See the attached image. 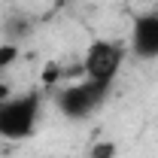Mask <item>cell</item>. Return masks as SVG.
<instances>
[{"label":"cell","instance_id":"6da1fadb","mask_svg":"<svg viewBox=\"0 0 158 158\" xmlns=\"http://www.w3.org/2000/svg\"><path fill=\"white\" fill-rule=\"evenodd\" d=\"M40 116V94L27 91L21 98H9L0 103V137L3 140H24L34 134Z\"/></svg>","mask_w":158,"mask_h":158},{"label":"cell","instance_id":"7a4b0ae2","mask_svg":"<svg viewBox=\"0 0 158 158\" xmlns=\"http://www.w3.org/2000/svg\"><path fill=\"white\" fill-rule=\"evenodd\" d=\"M110 88H113V82H106V79H85L79 85H70L58 94V110L67 118H88L106 100Z\"/></svg>","mask_w":158,"mask_h":158},{"label":"cell","instance_id":"3957f363","mask_svg":"<svg viewBox=\"0 0 158 158\" xmlns=\"http://www.w3.org/2000/svg\"><path fill=\"white\" fill-rule=\"evenodd\" d=\"M122 61H125V49L118 43L94 40L88 46V52H85V64L82 67H85L88 79H106V82H113L118 67H122Z\"/></svg>","mask_w":158,"mask_h":158},{"label":"cell","instance_id":"277c9868","mask_svg":"<svg viewBox=\"0 0 158 158\" xmlns=\"http://www.w3.org/2000/svg\"><path fill=\"white\" fill-rule=\"evenodd\" d=\"M131 49L137 58H158V12H143L134 19Z\"/></svg>","mask_w":158,"mask_h":158},{"label":"cell","instance_id":"5b68a950","mask_svg":"<svg viewBox=\"0 0 158 158\" xmlns=\"http://www.w3.org/2000/svg\"><path fill=\"white\" fill-rule=\"evenodd\" d=\"M31 27H34V21L27 19V15H9L6 24H3V31H6L9 43H19L21 37H27V34H31Z\"/></svg>","mask_w":158,"mask_h":158},{"label":"cell","instance_id":"8992f818","mask_svg":"<svg viewBox=\"0 0 158 158\" xmlns=\"http://www.w3.org/2000/svg\"><path fill=\"white\" fill-rule=\"evenodd\" d=\"M15 61H19V43H3L0 46V70L12 67Z\"/></svg>","mask_w":158,"mask_h":158},{"label":"cell","instance_id":"52a82bcc","mask_svg":"<svg viewBox=\"0 0 158 158\" xmlns=\"http://www.w3.org/2000/svg\"><path fill=\"white\" fill-rule=\"evenodd\" d=\"M116 152H118V146L113 140H100V143L91 146V158H116Z\"/></svg>","mask_w":158,"mask_h":158},{"label":"cell","instance_id":"ba28073f","mask_svg":"<svg viewBox=\"0 0 158 158\" xmlns=\"http://www.w3.org/2000/svg\"><path fill=\"white\" fill-rule=\"evenodd\" d=\"M43 85H55V82H58L61 79V64H55V61H49V64H46V67H43Z\"/></svg>","mask_w":158,"mask_h":158},{"label":"cell","instance_id":"9c48e42d","mask_svg":"<svg viewBox=\"0 0 158 158\" xmlns=\"http://www.w3.org/2000/svg\"><path fill=\"white\" fill-rule=\"evenodd\" d=\"M3 100H9V88H6V85L0 82V103H3Z\"/></svg>","mask_w":158,"mask_h":158}]
</instances>
